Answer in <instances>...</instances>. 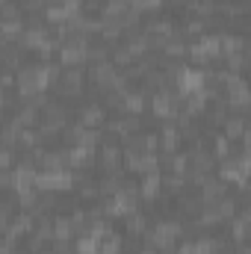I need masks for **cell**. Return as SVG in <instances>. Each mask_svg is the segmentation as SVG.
Segmentation results:
<instances>
[{"label": "cell", "instance_id": "cell-1", "mask_svg": "<svg viewBox=\"0 0 251 254\" xmlns=\"http://www.w3.org/2000/svg\"><path fill=\"white\" fill-rule=\"evenodd\" d=\"M83 83H86V74H83L80 65H74V68H63V74L57 80V89L71 98V95H80L83 92Z\"/></svg>", "mask_w": 251, "mask_h": 254}, {"label": "cell", "instance_id": "cell-2", "mask_svg": "<svg viewBox=\"0 0 251 254\" xmlns=\"http://www.w3.org/2000/svg\"><path fill=\"white\" fill-rule=\"evenodd\" d=\"M160 187H163L160 172H145V175H142V184H139V198H145L148 204H157Z\"/></svg>", "mask_w": 251, "mask_h": 254}, {"label": "cell", "instance_id": "cell-3", "mask_svg": "<svg viewBox=\"0 0 251 254\" xmlns=\"http://www.w3.org/2000/svg\"><path fill=\"white\" fill-rule=\"evenodd\" d=\"M98 163L104 166V172H119V166H122V148L113 145V142H104L101 151H98Z\"/></svg>", "mask_w": 251, "mask_h": 254}, {"label": "cell", "instance_id": "cell-4", "mask_svg": "<svg viewBox=\"0 0 251 254\" xmlns=\"http://www.w3.org/2000/svg\"><path fill=\"white\" fill-rule=\"evenodd\" d=\"M104 119H107V113H104V107H101V104H86V107L80 110V125H83V127L101 130V127H104Z\"/></svg>", "mask_w": 251, "mask_h": 254}, {"label": "cell", "instance_id": "cell-5", "mask_svg": "<svg viewBox=\"0 0 251 254\" xmlns=\"http://www.w3.org/2000/svg\"><path fill=\"white\" fill-rule=\"evenodd\" d=\"M246 133H249V127H246V119H243V116H228V119L222 122V136H225L228 142L243 139Z\"/></svg>", "mask_w": 251, "mask_h": 254}, {"label": "cell", "instance_id": "cell-6", "mask_svg": "<svg viewBox=\"0 0 251 254\" xmlns=\"http://www.w3.org/2000/svg\"><path fill=\"white\" fill-rule=\"evenodd\" d=\"M160 151L163 154H178V148H181V136H178V127L175 125H166L160 133Z\"/></svg>", "mask_w": 251, "mask_h": 254}, {"label": "cell", "instance_id": "cell-7", "mask_svg": "<svg viewBox=\"0 0 251 254\" xmlns=\"http://www.w3.org/2000/svg\"><path fill=\"white\" fill-rule=\"evenodd\" d=\"M45 39H48V30L39 27V21L30 24V27H24V33H21V45H24V48H33V51H39V45H42Z\"/></svg>", "mask_w": 251, "mask_h": 254}, {"label": "cell", "instance_id": "cell-8", "mask_svg": "<svg viewBox=\"0 0 251 254\" xmlns=\"http://www.w3.org/2000/svg\"><path fill=\"white\" fill-rule=\"evenodd\" d=\"M228 222H231V237H234V243H237V246L246 243V234H249V210L234 213Z\"/></svg>", "mask_w": 251, "mask_h": 254}, {"label": "cell", "instance_id": "cell-9", "mask_svg": "<svg viewBox=\"0 0 251 254\" xmlns=\"http://www.w3.org/2000/svg\"><path fill=\"white\" fill-rule=\"evenodd\" d=\"M122 110H125L127 116H142V110H145V92H127L125 98H122Z\"/></svg>", "mask_w": 251, "mask_h": 254}, {"label": "cell", "instance_id": "cell-10", "mask_svg": "<svg viewBox=\"0 0 251 254\" xmlns=\"http://www.w3.org/2000/svg\"><path fill=\"white\" fill-rule=\"evenodd\" d=\"M101 42L104 45H116L119 39H122V33H125V27L119 24V21H101Z\"/></svg>", "mask_w": 251, "mask_h": 254}, {"label": "cell", "instance_id": "cell-11", "mask_svg": "<svg viewBox=\"0 0 251 254\" xmlns=\"http://www.w3.org/2000/svg\"><path fill=\"white\" fill-rule=\"evenodd\" d=\"M98 254H122V237L119 234H104L98 240Z\"/></svg>", "mask_w": 251, "mask_h": 254}, {"label": "cell", "instance_id": "cell-12", "mask_svg": "<svg viewBox=\"0 0 251 254\" xmlns=\"http://www.w3.org/2000/svg\"><path fill=\"white\" fill-rule=\"evenodd\" d=\"M127 219V234H130V237H139V234H145V231H148V219H145V216H142V213H136V210H133V213H127L125 216Z\"/></svg>", "mask_w": 251, "mask_h": 254}, {"label": "cell", "instance_id": "cell-13", "mask_svg": "<svg viewBox=\"0 0 251 254\" xmlns=\"http://www.w3.org/2000/svg\"><path fill=\"white\" fill-rule=\"evenodd\" d=\"M222 252V243L213 240V237H201V240H192V254H219Z\"/></svg>", "mask_w": 251, "mask_h": 254}, {"label": "cell", "instance_id": "cell-14", "mask_svg": "<svg viewBox=\"0 0 251 254\" xmlns=\"http://www.w3.org/2000/svg\"><path fill=\"white\" fill-rule=\"evenodd\" d=\"M178 36H192V39H201V36H207V27H204V21L201 18H189L187 24L181 27V30H175Z\"/></svg>", "mask_w": 251, "mask_h": 254}, {"label": "cell", "instance_id": "cell-15", "mask_svg": "<svg viewBox=\"0 0 251 254\" xmlns=\"http://www.w3.org/2000/svg\"><path fill=\"white\" fill-rule=\"evenodd\" d=\"M36 119H39V110L33 104H24L18 113H15V122L21 127H36Z\"/></svg>", "mask_w": 251, "mask_h": 254}, {"label": "cell", "instance_id": "cell-16", "mask_svg": "<svg viewBox=\"0 0 251 254\" xmlns=\"http://www.w3.org/2000/svg\"><path fill=\"white\" fill-rule=\"evenodd\" d=\"M51 222H54V240H71L74 228H71V219L68 216H57Z\"/></svg>", "mask_w": 251, "mask_h": 254}, {"label": "cell", "instance_id": "cell-17", "mask_svg": "<svg viewBox=\"0 0 251 254\" xmlns=\"http://www.w3.org/2000/svg\"><path fill=\"white\" fill-rule=\"evenodd\" d=\"M21 18H24L21 3H12V0L0 3V21H21Z\"/></svg>", "mask_w": 251, "mask_h": 254}, {"label": "cell", "instance_id": "cell-18", "mask_svg": "<svg viewBox=\"0 0 251 254\" xmlns=\"http://www.w3.org/2000/svg\"><path fill=\"white\" fill-rule=\"evenodd\" d=\"M74 254H98V240H92L89 234H83L74 243Z\"/></svg>", "mask_w": 251, "mask_h": 254}, {"label": "cell", "instance_id": "cell-19", "mask_svg": "<svg viewBox=\"0 0 251 254\" xmlns=\"http://www.w3.org/2000/svg\"><path fill=\"white\" fill-rule=\"evenodd\" d=\"M213 160H231V142L225 136H216V151H213Z\"/></svg>", "mask_w": 251, "mask_h": 254}, {"label": "cell", "instance_id": "cell-20", "mask_svg": "<svg viewBox=\"0 0 251 254\" xmlns=\"http://www.w3.org/2000/svg\"><path fill=\"white\" fill-rule=\"evenodd\" d=\"M127 6H133L136 12H157L163 0H127Z\"/></svg>", "mask_w": 251, "mask_h": 254}, {"label": "cell", "instance_id": "cell-21", "mask_svg": "<svg viewBox=\"0 0 251 254\" xmlns=\"http://www.w3.org/2000/svg\"><path fill=\"white\" fill-rule=\"evenodd\" d=\"M12 216H15V207H12L9 201H0V234H3L6 228H9Z\"/></svg>", "mask_w": 251, "mask_h": 254}, {"label": "cell", "instance_id": "cell-22", "mask_svg": "<svg viewBox=\"0 0 251 254\" xmlns=\"http://www.w3.org/2000/svg\"><path fill=\"white\" fill-rule=\"evenodd\" d=\"M169 190H184V184H187V175H172V178H166L163 181Z\"/></svg>", "mask_w": 251, "mask_h": 254}, {"label": "cell", "instance_id": "cell-23", "mask_svg": "<svg viewBox=\"0 0 251 254\" xmlns=\"http://www.w3.org/2000/svg\"><path fill=\"white\" fill-rule=\"evenodd\" d=\"M12 163H15L12 148H0V169H12Z\"/></svg>", "mask_w": 251, "mask_h": 254}, {"label": "cell", "instance_id": "cell-24", "mask_svg": "<svg viewBox=\"0 0 251 254\" xmlns=\"http://www.w3.org/2000/svg\"><path fill=\"white\" fill-rule=\"evenodd\" d=\"M0 86L3 89H15V74L12 71H0Z\"/></svg>", "mask_w": 251, "mask_h": 254}, {"label": "cell", "instance_id": "cell-25", "mask_svg": "<svg viewBox=\"0 0 251 254\" xmlns=\"http://www.w3.org/2000/svg\"><path fill=\"white\" fill-rule=\"evenodd\" d=\"M175 254H192V240H184V243L175 249Z\"/></svg>", "mask_w": 251, "mask_h": 254}, {"label": "cell", "instance_id": "cell-26", "mask_svg": "<svg viewBox=\"0 0 251 254\" xmlns=\"http://www.w3.org/2000/svg\"><path fill=\"white\" fill-rule=\"evenodd\" d=\"M6 107H9V89L0 86V110H6Z\"/></svg>", "mask_w": 251, "mask_h": 254}, {"label": "cell", "instance_id": "cell-27", "mask_svg": "<svg viewBox=\"0 0 251 254\" xmlns=\"http://www.w3.org/2000/svg\"><path fill=\"white\" fill-rule=\"evenodd\" d=\"M139 254H160V252H157V249H154V246H148V243H145V246H142V249H139Z\"/></svg>", "mask_w": 251, "mask_h": 254}, {"label": "cell", "instance_id": "cell-28", "mask_svg": "<svg viewBox=\"0 0 251 254\" xmlns=\"http://www.w3.org/2000/svg\"><path fill=\"white\" fill-rule=\"evenodd\" d=\"M172 6H189V0H169Z\"/></svg>", "mask_w": 251, "mask_h": 254}]
</instances>
